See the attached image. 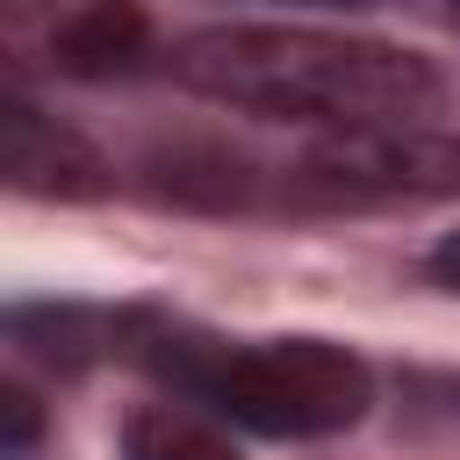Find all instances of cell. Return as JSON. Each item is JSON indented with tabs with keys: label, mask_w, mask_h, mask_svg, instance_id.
<instances>
[{
	"label": "cell",
	"mask_w": 460,
	"mask_h": 460,
	"mask_svg": "<svg viewBox=\"0 0 460 460\" xmlns=\"http://www.w3.org/2000/svg\"><path fill=\"white\" fill-rule=\"evenodd\" d=\"M172 79L280 122H323V129H424L446 101V79L395 43L374 36H331V29H288V22H230L194 29L172 50Z\"/></svg>",
	"instance_id": "cell-1"
},
{
	"label": "cell",
	"mask_w": 460,
	"mask_h": 460,
	"mask_svg": "<svg viewBox=\"0 0 460 460\" xmlns=\"http://www.w3.org/2000/svg\"><path fill=\"white\" fill-rule=\"evenodd\" d=\"M144 359L172 388L208 402L216 417L266 431V438H331V431H352L374 402L359 352H345L331 338L223 345V338H194V331H144Z\"/></svg>",
	"instance_id": "cell-2"
},
{
	"label": "cell",
	"mask_w": 460,
	"mask_h": 460,
	"mask_svg": "<svg viewBox=\"0 0 460 460\" xmlns=\"http://www.w3.org/2000/svg\"><path fill=\"white\" fill-rule=\"evenodd\" d=\"M288 194L302 201H395V194H460V137L431 129H345L316 144Z\"/></svg>",
	"instance_id": "cell-3"
},
{
	"label": "cell",
	"mask_w": 460,
	"mask_h": 460,
	"mask_svg": "<svg viewBox=\"0 0 460 460\" xmlns=\"http://www.w3.org/2000/svg\"><path fill=\"white\" fill-rule=\"evenodd\" d=\"M0 172H7V187L50 194V201H93V194L108 187V158H101L79 129L50 122V115H43L36 101H22V93L0 101Z\"/></svg>",
	"instance_id": "cell-4"
},
{
	"label": "cell",
	"mask_w": 460,
	"mask_h": 460,
	"mask_svg": "<svg viewBox=\"0 0 460 460\" xmlns=\"http://www.w3.org/2000/svg\"><path fill=\"white\" fill-rule=\"evenodd\" d=\"M50 58L72 79H122L144 58V14L137 0H79L50 29Z\"/></svg>",
	"instance_id": "cell-5"
},
{
	"label": "cell",
	"mask_w": 460,
	"mask_h": 460,
	"mask_svg": "<svg viewBox=\"0 0 460 460\" xmlns=\"http://www.w3.org/2000/svg\"><path fill=\"white\" fill-rule=\"evenodd\" d=\"M122 460H237V453L208 417H194L180 402H144L122 424Z\"/></svg>",
	"instance_id": "cell-6"
},
{
	"label": "cell",
	"mask_w": 460,
	"mask_h": 460,
	"mask_svg": "<svg viewBox=\"0 0 460 460\" xmlns=\"http://www.w3.org/2000/svg\"><path fill=\"white\" fill-rule=\"evenodd\" d=\"M7 338L22 345V352H36V359H50V367H86L101 345H108V323L93 316V309H14L7 316Z\"/></svg>",
	"instance_id": "cell-7"
},
{
	"label": "cell",
	"mask_w": 460,
	"mask_h": 460,
	"mask_svg": "<svg viewBox=\"0 0 460 460\" xmlns=\"http://www.w3.org/2000/svg\"><path fill=\"white\" fill-rule=\"evenodd\" d=\"M36 402L22 395V388H0V453L7 460H29V446H36Z\"/></svg>",
	"instance_id": "cell-8"
},
{
	"label": "cell",
	"mask_w": 460,
	"mask_h": 460,
	"mask_svg": "<svg viewBox=\"0 0 460 460\" xmlns=\"http://www.w3.org/2000/svg\"><path fill=\"white\" fill-rule=\"evenodd\" d=\"M431 280H438V288H453V295H460V230H446V237H438V244H431Z\"/></svg>",
	"instance_id": "cell-9"
},
{
	"label": "cell",
	"mask_w": 460,
	"mask_h": 460,
	"mask_svg": "<svg viewBox=\"0 0 460 460\" xmlns=\"http://www.w3.org/2000/svg\"><path fill=\"white\" fill-rule=\"evenodd\" d=\"M36 7H43V0H7V14H14V22H29Z\"/></svg>",
	"instance_id": "cell-10"
},
{
	"label": "cell",
	"mask_w": 460,
	"mask_h": 460,
	"mask_svg": "<svg viewBox=\"0 0 460 460\" xmlns=\"http://www.w3.org/2000/svg\"><path fill=\"white\" fill-rule=\"evenodd\" d=\"M323 7H352V0H323Z\"/></svg>",
	"instance_id": "cell-11"
},
{
	"label": "cell",
	"mask_w": 460,
	"mask_h": 460,
	"mask_svg": "<svg viewBox=\"0 0 460 460\" xmlns=\"http://www.w3.org/2000/svg\"><path fill=\"white\" fill-rule=\"evenodd\" d=\"M446 7H453V14H460V0H446Z\"/></svg>",
	"instance_id": "cell-12"
}]
</instances>
